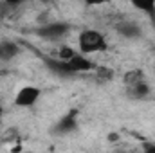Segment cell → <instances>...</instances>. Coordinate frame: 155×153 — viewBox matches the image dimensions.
I'll return each instance as SVG.
<instances>
[{"mask_svg":"<svg viewBox=\"0 0 155 153\" xmlns=\"http://www.w3.org/2000/svg\"><path fill=\"white\" fill-rule=\"evenodd\" d=\"M130 2H132V5H134L135 9H139V11L150 15L152 20L155 22V0H130Z\"/></svg>","mask_w":155,"mask_h":153,"instance_id":"cell-11","label":"cell"},{"mask_svg":"<svg viewBox=\"0 0 155 153\" xmlns=\"http://www.w3.org/2000/svg\"><path fill=\"white\" fill-rule=\"evenodd\" d=\"M40 96H41V90H40L38 86H31V85L22 86L16 92V96H15V105L22 106V108H29V106L36 105Z\"/></svg>","mask_w":155,"mask_h":153,"instance_id":"cell-3","label":"cell"},{"mask_svg":"<svg viewBox=\"0 0 155 153\" xmlns=\"http://www.w3.org/2000/svg\"><path fill=\"white\" fill-rule=\"evenodd\" d=\"M143 81H146V77H144V72H143L141 69H132V70H128V72L124 74V77H123V83H124L126 88L135 86V85H139V83H143Z\"/></svg>","mask_w":155,"mask_h":153,"instance_id":"cell-9","label":"cell"},{"mask_svg":"<svg viewBox=\"0 0 155 153\" xmlns=\"http://www.w3.org/2000/svg\"><path fill=\"white\" fill-rule=\"evenodd\" d=\"M67 33H69V25H67V24H63V22H51V24H43L41 27L36 29V34H38L40 38L51 40V41L63 38Z\"/></svg>","mask_w":155,"mask_h":153,"instance_id":"cell-2","label":"cell"},{"mask_svg":"<svg viewBox=\"0 0 155 153\" xmlns=\"http://www.w3.org/2000/svg\"><path fill=\"white\" fill-rule=\"evenodd\" d=\"M47 67H49V70L56 72L58 76H74L71 63L65 60H60V58L58 60H47Z\"/></svg>","mask_w":155,"mask_h":153,"instance_id":"cell-7","label":"cell"},{"mask_svg":"<svg viewBox=\"0 0 155 153\" xmlns=\"http://www.w3.org/2000/svg\"><path fill=\"white\" fill-rule=\"evenodd\" d=\"M117 31L124 38H139L141 36V27L135 22H121L117 25Z\"/></svg>","mask_w":155,"mask_h":153,"instance_id":"cell-8","label":"cell"},{"mask_svg":"<svg viewBox=\"0 0 155 153\" xmlns=\"http://www.w3.org/2000/svg\"><path fill=\"white\" fill-rule=\"evenodd\" d=\"M78 128V110H69L63 115L52 128V132L56 135H67L71 132H74Z\"/></svg>","mask_w":155,"mask_h":153,"instance_id":"cell-4","label":"cell"},{"mask_svg":"<svg viewBox=\"0 0 155 153\" xmlns=\"http://www.w3.org/2000/svg\"><path fill=\"white\" fill-rule=\"evenodd\" d=\"M144 150L146 151H155V144H144Z\"/></svg>","mask_w":155,"mask_h":153,"instance_id":"cell-16","label":"cell"},{"mask_svg":"<svg viewBox=\"0 0 155 153\" xmlns=\"http://www.w3.org/2000/svg\"><path fill=\"white\" fill-rule=\"evenodd\" d=\"M20 54V47L15 41L4 40L0 41V61H11Z\"/></svg>","mask_w":155,"mask_h":153,"instance_id":"cell-6","label":"cell"},{"mask_svg":"<svg viewBox=\"0 0 155 153\" xmlns=\"http://www.w3.org/2000/svg\"><path fill=\"white\" fill-rule=\"evenodd\" d=\"M97 77L103 79V81H110L114 77V70L107 69V67H97Z\"/></svg>","mask_w":155,"mask_h":153,"instance_id":"cell-12","label":"cell"},{"mask_svg":"<svg viewBox=\"0 0 155 153\" xmlns=\"http://www.w3.org/2000/svg\"><path fill=\"white\" fill-rule=\"evenodd\" d=\"M105 2H108V0H85L87 5H101V4H105Z\"/></svg>","mask_w":155,"mask_h":153,"instance_id":"cell-14","label":"cell"},{"mask_svg":"<svg viewBox=\"0 0 155 153\" xmlns=\"http://www.w3.org/2000/svg\"><path fill=\"white\" fill-rule=\"evenodd\" d=\"M126 94H128V97H132V99H144L146 96H150V85H148L146 81H143V83H139V85H135V86L126 88Z\"/></svg>","mask_w":155,"mask_h":153,"instance_id":"cell-10","label":"cell"},{"mask_svg":"<svg viewBox=\"0 0 155 153\" xmlns=\"http://www.w3.org/2000/svg\"><path fill=\"white\" fill-rule=\"evenodd\" d=\"M65 61H69V63H71V67H72L74 74L88 72V70H94V69H96V65H94V63L87 58V54H83V52H76L71 60H65Z\"/></svg>","mask_w":155,"mask_h":153,"instance_id":"cell-5","label":"cell"},{"mask_svg":"<svg viewBox=\"0 0 155 153\" xmlns=\"http://www.w3.org/2000/svg\"><path fill=\"white\" fill-rule=\"evenodd\" d=\"M74 54H76V50H74L72 47H67V45H63V47L60 49V54H58V58H60V60H71Z\"/></svg>","mask_w":155,"mask_h":153,"instance_id":"cell-13","label":"cell"},{"mask_svg":"<svg viewBox=\"0 0 155 153\" xmlns=\"http://www.w3.org/2000/svg\"><path fill=\"white\" fill-rule=\"evenodd\" d=\"M0 115H2V96H0Z\"/></svg>","mask_w":155,"mask_h":153,"instance_id":"cell-17","label":"cell"},{"mask_svg":"<svg viewBox=\"0 0 155 153\" xmlns=\"http://www.w3.org/2000/svg\"><path fill=\"white\" fill-rule=\"evenodd\" d=\"M78 45H79V50L83 54H92V52H101V50H107L108 43L107 38L96 31V29H85L79 33L78 36Z\"/></svg>","mask_w":155,"mask_h":153,"instance_id":"cell-1","label":"cell"},{"mask_svg":"<svg viewBox=\"0 0 155 153\" xmlns=\"http://www.w3.org/2000/svg\"><path fill=\"white\" fill-rule=\"evenodd\" d=\"M24 2H27V0H5V4H9V5H20Z\"/></svg>","mask_w":155,"mask_h":153,"instance_id":"cell-15","label":"cell"}]
</instances>
